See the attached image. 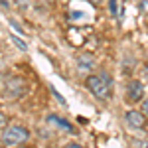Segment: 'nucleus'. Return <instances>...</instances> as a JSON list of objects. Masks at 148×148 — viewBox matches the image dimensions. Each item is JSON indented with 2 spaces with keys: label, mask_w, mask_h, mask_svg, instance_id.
Instances as JSON below:
<instances>
[{
  "label": "nucleus",
  "mask_w": 148,
  "mask_h": 148,
  "mask_svg": "<svg viewBox=\"0 0 148 148\" xmlns=\"http://www.w3.org/2000/svg\"><path fill=\"white\" fill-rule=\"evenodd\" d=\"M85 85L87 89L91 91L93 97H97L99 101H107L111 95H113V81L107 73H101V75H89L85 79Z\"/></svg>",
  "instance_id": "obj_1"
},
{
  "label": "nucleus",
  "mask_w": 148,
  "mask_h": 148,
  "mask_svg": "<svg viewBox=\"0 0 148 148\" xmlns=\"http://www.w3.org/2000/svg\"><path fill=\"white\" fill-rule=\"evenodd\" d=\"M30 138V132L26 126H8L2 134V142L8 144V146H18Z\"/></svg>",
  "instance_id": "obj_2"
},
{
  "label": "nucleus",
  "mask_w": 148,
  "mask_h": 148,
  "mask_svg": "<svg viewBox=\"0 0 148 148\" xmlns=\"http://www.w3.org/2000/svg\"><path fill=\"white\" fill-rule=\"evenodd\" d=\"M125 121L130 128H144L146 126V114L144 113H138V111H126L125 114Z\"/></svg>",
  "instance_id": "obj_3"
},
{
  "label": "nucleus",
  "mask_w": 148,
  "mask_h": 148,
  "mask_svg": "<svg viewBox=\"0 0 148 148\" xmlns=\"http://www.w3.org/2000/svg\"><path fill=\"white\" fill-rule=\"evenodd\" d=\"M126 99L132 101V103L144 99V89H142V83L140 81H130L126 85Z\"/></svg>",
  "instance_id": "obj_4"
},
{
  "label": "nucleus",
  "mask_w": 148,
  "mask_h": 148,
  "mask_svg": "<svg viewBox=\"0 0 148 148\" xmlns=\"http://www.w3.org/2000/svg\"><path fill=\"white\" fill-rule=\"evenodd\" d=\"M77 69H79L81 73H83V71L89 73L93 69V57L91 56H79L77 57Z\"/></svg>",
  "instance_id": "obj_5"
},
{
  "label": "nucleus",
  "mask_w": 148,
  "mask_h": 148,
  "mask_svg": "<svg viewBox=\"0 0 148 148\" xmlns=\"http://www.w3.org/2000/svg\"><path fill=\"white\" fill-rule=\"evenodd\" d=\"M47 121H49V125H56V126H59V128H63V130H73V126L69 125V123H65L63 119H59V116H56V114H49L47 116Z\"/></svg>",
  "instance_id": "obj_6"
},
{
  "label": "nucleus",
  "mask_w": 148,
  "mask_h": 148,
  "mask_svg": "<svg viewBox=\"0 0 148 148\" xmlns=\"http://www.w3.org/2000/svg\"><path fill=\"white\" fill-rule=\"evenodd\" d=\"M12 42H14V44H16V46H18V47H20L22 51H26V49H28V46L24 44V42H22V40H20V38H16V36H12Z\"/></svg>",
  "instance_id": "obj_7"
},
{
  "label": "nucleus",
  "mask_w": 148,
  "mask_h": 148,
  "mask_svg": "<svg viewBox=\"0 0 148 148\" xmlns=\"http://www.w3.org/2000/svg\"><path fill=\"white\" fill-rule=\"evenodd\" d=\"M51 95H53V97H56L57 101L61 103V105H65V99H63V97H61V95H59V93L56 91V89H53V87H51Z\"/></svg>",
  "instance_id": "obj_8"
},
{
  "label": "nucleus",
  "mask_w": 148,
  "mask_h": 148,
  "mask_svg": "<svg viewBox=\"0 0 148 148\" xmlns=\"http://www.w3.org/2000/svg\"><path fill=\"white\" fill-rule=\"evenodd\" d=\"M134 146L136 148H148V140H136Z\"/></svg>",
  "instance_id": "obj_9"
},
{
  "label": "nucleus",
  "mask_w": 148,
  "mask_h": 148,
  "mask_svg": "<svg viewBox=\"0 0 148 148\" xmlns=\"http://www.w3.org/2000/svg\"><path fill=\"white\" fill-rule=\"evenodd\" d=\"M6 123H8L6 114H2V113H0V128H4V126H6Z\"/></svg>",
  "instance_id": "obj_10"
},
{
  "label": "nucleus",
  "mask_w": 148,
  "mask_h": 148,
  "mask_svg": "<svg viewBox=\"0 0 148 148\" xmlns=\"http://www.w3.org/2000/svg\"><path fill=\"white\" fill-rule=\"evenodd\" d=\"M142 113L148 116V99H142Z\"/></svg>",
  "instance_id": "obj_11"
},
{
  "label": "nucleus",
  "mask_w": 148,
  "mask_h": 148,
  "mask_svg": "<svg viewBox=\"0 0 148 148\" xmlns=\"http://www.w3.org/2000/svg\"><path fill=\"white\" fill-rule=\"evenodd\" d=\"M10 24L14 26V30H16V32H20V34H24V32H22V26H18L16 22H10Z\"/></svg>",
  "instance_id": "obj_12"
},
{
  "label": "nucleus",
  "mask_w": 148,
  "mask_h": 148,
  "mask_svg": "<svg viewBox=\"0 0 148 148\" xmlns=\"http://www.w3.org/2000/svg\"><path fill=\"white\" fill-rule=\"evenodd\" d=\"M89 2H91L93 6H101V4H103V0H89Z\"/></svg>",
  "instance_id": "obj_13"
},
{
  "label": "nucleus",
  "mask_w": 148,
  "mask_h": 148,
  "mask_svg": "<svg viewBox=\"0 0 148 148\" xmlns=\"http://www.w3.org/2000/svg\"><path fill=\"white\" fill-rule=\"evenodd\" d=\"M111 12H113V14H116V6H114V0H111Z\"/></svg>",
  "instance_id": "obj_14"
},
{
  "label": "nucleus",
  "mask_w": 148,
  "mask_h": 148,
  "mask_svg": "<svg viewBox=\"0 0 148 148\" xmlns=\"http://www.w3.org/2000/svg\"><path fill=\"white\" fill-rule=\"evenodd\" d=\"M69 148H83V146H79V144H69Z\"/></svg>",
  "instance_id": "obj_15"
},
{
  "label": "nucleus",
  "mask_w": 148,
  "mask_h": 148,
  "mask_svg": "<svg viewBox=\"0 0 148 148\" xmlns=\"http://www.w3.org/2000/svg\"><path fill=\"white\" fill-rule=\"evenodd\" d=\"M144 77H146V79H148V67L144 69Z\"/></svg>",
  "instance_id": "obj_16"
},
{
  "label": "nucleus",
  "mask_w": 148,
  "mask_h": 148,
  "mask_svg": "<svg viewBox=\"0 0 148 148\" xmlns=\"http://www.w3.org/2000/svg\"><path fill=\"white\" fill-rule=\"evenodd\" d=\"M44 2H53V0H44Z\"/></svg>",
  "instance_id": "obj_17"
}]
</instances>
